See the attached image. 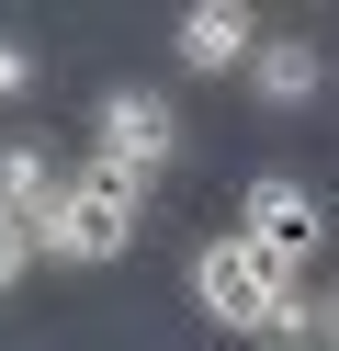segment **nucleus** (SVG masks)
I'll list each match as a JSON object with an SVG mask.
<instances>
[{
	"instance_id": "obj_9",
	"label": "nucleus",
	"mask_w": 339,
	"mask_h": 351,
	"mask_svg": "<svg viewBox=\"0 0 339 351\" xmlns=\"http://www.w3.org/2000/svg\"><path fill=\"white\" fill-rule=\"evenodd\" d=\"M34 80H45V57L23 34H0V102H34Z\"/></svg>"
},
{
	"instance_id": "obj_10",
	"label": "nucleus",
	"mask_w": 339,
	"mask_h": 351,
	"mask_svg": "<svg viewBox=\"0 0 339 351\" xmlns=\"http://www.w3.org/2000/svg\"><path fill=\"white\" fill-rule=\"evenodd\" d=\"M23 272H34V238H23V227H12V215H0V295H12V283H23Z\"/></svg>"
},
{
	"instance_id": "obj_1",
	"label": "nucleus",
	"mask_w": 339,
	"mask_h": 351,
	"mask_svg": "<svg viewBox=\"0 0 339 351\" xmlns=\"http://www.w3.org/2000/svg\"><path fill=\"white\" fill-rule=\"evenodd\" d=\"M125 250H136V204H113L102 182H79V170H68V193L34 215V261H68V272H113Z\"/></svg>"
},
{
	"instance_id": "obj_12",
	"label": "nucleus",
	"mask_w": 339,
	"mask_h": 351,
	"mask_svg": "<svg viewBox=\"0 0 339 351\" xmlns=\"http://www.w3.org/2000/svg\"><path fill=\"white\" fill-rule=\"evenodd\" d=\"M316 351H339V328H328V340H316Z\"/></svg>"
},
{
	"instance_id": "obj_5",
	"label": "nucleus",
	"mask_w": 339,
	"mask_h": 351,
	"mask_svg": "<svg viewBox=\"0 0 339 351\" xmlns=\"http://www.w3.org/2000/svg\"><path fill=\"white\" fill-rule=\"evenodd\" d=\"M170 57H181L192 80H238L249 57H260V12H249V0H192L181 34H170Z\"/></svg>"
},
{
	"instance_id": "obj_13",
	"label": "nucleus",
	"mask_w": 339,
	"mask_h": 351,
	"mask_svg": "<svg viewBox=\"0 0 339 351\" xmlns=\"http://www.w3.org/2000/svg\"><path fill=\"white\" fill-rule=\"evenodd\" d=\"M283 351H316V340H283Z\"/></svg>"
},
{
	"instance_id": "obj_6",
	"label": "nucleus",
	"mask_w": 339,
	"mask_h": 351,
	"mask_svg": "<svg viewBox=\"0 0 339 351\" xmlns=\"http://www.w3.org/2000/svg\"><path fill=\"white\" fill-rule=\"evenodd\" d=\"M68 193V159H57V136H0V215H12L23 238H34V215Z\"/></svg>"
},
{
	"instance_id": "obj_3",
	"label": "nucleus",
	"mask_w": 339,
	"mask_h": 351,
	"mask_svg": "<svg viewBox=\"0 0 339 351\" xmlns=\"http://www.w3.org/2000/svg\"><path fill=\"white\" fill-rule=\"evenodd\" d=\"M283 283H294V272H271L249 238H203V250H192V306H203L215 328H249V340H260V317H271Z\"/></svg>"
},
{
	"instance_id": "obj_7",
	"label": "nucleus",
	"mask_w": 339,
	"mask_h": 351,
	"mask_svg": "<svg viewBox=\"0 0 339 351\" xmlns=\"http://www.w3.org/2000/svg\"><path fill=\"white\" fill-rule=\"evenodd\" d=\"M249 91H260V114H316V91H328V57H316L305 34H271V46L249 57Z\"/></svg>"
},
{
	"instance_id": "obj_4",
	"label": "nucleus",
	"mask_w": 339,
	"mask_h": 351,
	"mask_svg": "<svg viewBox=\"0 0 339 351\" xmlns=\"http://www.w3.org/2000/svg\"><path fill=\"white\" fill-rule=\"evenodd\" d=\"M90 159L170 170V159H181V114H170V91H147V80H113V91L90 102Z\"/></svg>"
},
{
	"instance_id": "obj_11",
	"label": "nucleus",
	"mask_w": 339,
	"mask_h": 351,
	"mask_svg": "<svg viewBox=\"0 0 339 351\" xmlns=\"http://www.w3.org/2000/svg\"><path fill=\"white\" fill-rule=\"evenodd\" d=\"M328 328H339V283H328V295H316V340H328Z\"/></svg>"
},
{
	"instance_id": "obj_2",
	"label": "nucleus",
	"mask_w": 339,
	"mask_h": 351,
	"mask_svg": "<svg viewBox=\"0 0 339 351\" xmlns=\"http://www.w3.org/2000/svg\"><path fill=\"white\" fill-rule=\"evenodd\" d=\"M238 238L271 261V272H305L316 238H328V204H316L305 182H283V170H260V182L238 193Z\"/></svg>"
},
{
	"instance_id": "obj_8",
	"label": "nucleus",
	"mask_w": 339,
	"mask_h": 351,
	"mask_svg": "<svg viewBox=\"0 0 339 351\" xmlns=\"http://www.w3.org/2000/svg\"><path fill=\"white\" fill-rule=\"evenodd\" d=\"M283 340H316V295H305V283H283L271 317H260V351H283Z\"/></svg>"
}]
</instances>
